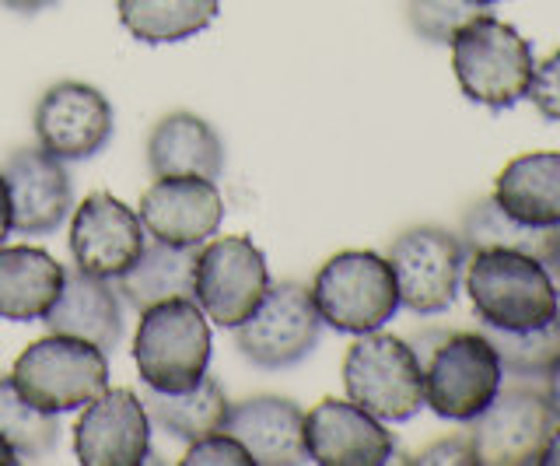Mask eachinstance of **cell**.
Listing matches in <instances>:
<instances>
[{
    "label": "cell",
    "mask_w": 560,
    "mask_h": 466,
    "mask_svg": "<svg viewBox=\"0 0 560 466\" xmlns=\"http://www.w3.org/2000/svg\"><path fill=\"white\" fill-rule=\"evenodd\" d=\"M466 295L472 313L494 330H533L557 319L560 288L542 260L515 249H480L469 253Z\"/></svg>",
    "instance_id": "1"
},
{
    "label": "cell",
    "mask_w": 560,
    "mask_h": 466,
    "mask_svg": "<svg viewBox=\"0 0 560 466\" xmlns=\"http://www.w3.org/2000/svg\"><path fill=\"white\" fill-rule=\"evenodd\" d=\"M452 67L455 81L469 102L483 109H512L529 98L536 57L529 39L494 14H477L452 36Z\"/></svg>",
    "instance_id": "2"
},
{
    "label": "cell",
    "mask_w": 560,
    "mask_h": 466,
    "mask_svg": "<svg viewBox=\"0 0 560 466\" xmlns=\"http://www.w3.org/2000/svg\"><path fill=\"white\" fill-rule=\"evenodd\" d=\"M210 354H214L210 319L192 299L158 302L140 313L133 365L144 386L162 393L192 389L207 375Z\"/></svg>",
    "instance_id": "3"
},
{
    "label": "cell",
    "mask_w": 560,
    "mask_h": 466,
    "mask_svg": "<svg viewBox=\"0 0 560 466\" xmlns=\"http://www.w3.org/2000/svg\"><path fill=\"white\" fill-rule=\"evenodd\" d=\"M343 389L385 424H402L424 407V365L410 340L393 334H361L343 354Z\"/></svg>",
    "instance_id": "4"
},
{
    "label": "cell",
    "mask_w": 560,
    "mask_h": 466,
    "mask_svg": "<svg viewBox=\"0 0 560 466\" xmlns=\"http://www.w3.org/2000/svg\"><path fill=\"white\" fill-rule=\"evenodd\" d=\"M312 302L319 308L323 326L340 334H372L382 330L399 313V288L385 256L368 249H347L329 256L315 270Z\"/></svg>",
    "instance_id": "5"
},
{
    "label": "cell",
    "mask_w": 560,
    "mask_h": 466,
    "mask_svg": "<svg viewBox=\"0 0 560 466\" xmlns=\"http://www.w3.org/2000/svg\"><path fill=\"white\" fill-rule=\"evenodd\" d=\"M11 383L46 413L81 410L109 386V358L81 337L49 334L18 354Z\"/></svg>",
    "instance_id": "6"
},
{
    "label": "cell",
    "mask_w": 560,
    "mask_h": 466,
    "mask_svg": "<svg viewBox=\"0 0 560 466\" xmlns=\"http://www.w3.org/2000/svg\"><path fill=\"white\" fill-rule=\"evenodd\" d=\"M560 418L553 413L542 383L501 386L477 418L469 421V439L483 466H536Z\"/></svg>",
    "instance_id": "7"
},
{
    "label": "cell",
    "mask_w": 560,
    "mask_h": 466,
    "mask_svg": "<svg viewBox=\"0 0 560 466\" xmlns=\"http://www.w3.org/2000/svg\"><path fill=\"white\" fill-rule=\"evenodd\" d=\"M323 316L312 291L298 281H277L256 305V313L235 326V348L262 372L294 369L319 348Z\"/></svg>",
    "instance_id": "8"
},
{
    "label": "cell",
    "mask_w": 560,
    "mask_h": 466,
    "mask_svg": "<svg viewBox=\"0 0 560 466\" xmlns=\"http://www.w3.org/2000/svg\"><path fill=\"white\" fill-rule=\"evenodd\" d=\"M385 260L399 288V308H410L413 316H438L448 313L459 295L469 253L455 232L438 224H413L393 238Z\"/></svg>",
    "instance_id": "9"
},
{
    "label": "cell",
    "mask_w": 560,
    "mask_h": 466,
    "mask_svg": "<svg viewBox=\"0 0 560 466\" xmlns=\"http://www.w3.org/2000/svg\"><path fill=\"white\" fill-rule=\"evenodd\" d=\"M501 386V358L483 330L448 334L424 361V407H431L442 421L469 424Z\"/></svg>",
    "instance_id": "10"
},
{
    "label": "cell",
    "mask_w": 560,
    "mask_h": 466,
    "mask_svg": "<svg viewBox=\"0 0 560 466\" xmlns=\"http://www.w3.org/2000/svg\"><path fill=\"white\" fill-rule=\"evenodd\" d=\"M270 267L262 249L245 235H228L203 243L197 249V278H192V302L224 330L245 323L262 295L270 291Z\"/></svg>",
    "instance_id": "11"
},
{
    "label": "cell",
    "mask_w": 560,
    "mask_h": 466,
    "mask_svg": "<svg viewBox=\"0 0 560 466\" xmlns=\"http://www.w3.org/2000/svg\"><path fill=\"white\" fill-rule=\"evenodd\" d=\"M39 148L60 162H84L113 141L116 116L109 98L84 81H60L43 92L32 116Z\"/></svg>",
    "instance_id": "12"
},
{
    "label": "cell",
    "mask_w": 560,
    "mask_h": 466,
    "mask_svg": "<svg viewBox=\"0 0 560 466\" xmlns=\"http://www.w3.org/2000/svg\"><path fill=\"white\" fill-rule=\"evenodd\" d=\"M74 456L84 466H140L151 459V418L133 389L105 386L81 407Z\"/></svg>",
    "instance_id": "13"
},
{
    "label": "cell",
    "mask_w": 560,
    "mask_h": 466,
    "mask_svg": "<svg viewBox=\"0 0 560 466\" xmlns=\"http://www.w3.org/2000/svg\"><path fill=\"white\" fill-rule=\"evenodd\" d=\"M140 224L158 243L200 249L214 238L224 218V200L214 179L203 176H162L140 197Z\"/></svg>",
    "instance_id": "14"
},
{
    "label": "cell",
    "mask_w": 560,
    "mask_h": 466,
    "mask_svg": "<svg viewBox=\"0 0 560 466\" xmlns=\"http://www.w3.org/2000/svg\"><path fill=\"white\" fill-rule=\"evenodd\" d=\"M305 453L319 466H382L393 463V431L354 400H326L305 413Z\"/></svg>",
    "instance_id": "15"
},
{
    "label": "cell",
    "mask_w": 560,
    "mask_h": 466,
    "mask_svg": "<svg viewBox=\"0 0 560 466\" xmlns=\"http://www.w3.org/2000/svg\"><path fill=\"white\" fill-rule=\"evenodd\" d=\"M144 224L113 194H92L70 221V256L81 273L116 281L144 249Z\"/></svg>",
    "instance_id": "16"
},
{
    "label": "cell",
    "mask_w": 560,
    "mask_h": 466,
    "mask_svg": "<svg viewBox=\"0 0 560 466\" xmlns=\"http://www.w3.org/2000/svg\"><path fill=\"white\" fill-rule=\"evenodd\" d=\"M11 197V224L18 235H52L74 211V183L60 159L43 148H22L0 165Z\"/></svg>",
    "instance_id": "17"
},
{
    "label": "cell",
    "mask_w": 560,
    "mask_h": 466,
    "mask_svg": "<svg viewBox=\"0 0 560 466\" xmlns=\"http://www.w3.org/2000/svg\"><path fill=\"white\" fill-rule=\"evenodd\" d=\"M221 431L249 448L256 466L308 463L305 413L288 396H249L242 404H228Z\"/></svg>",
    "instance_id": "18"
},
{
    "label": "cell",
    "mask_w": 560,
    "mask_h": 466,
    "mask_svg": "<svg viewBox=\"0 0 560 466\" xmlns=\"http://www.w3.org/2000/svg\"><path fill=\"white\" fill-rule=\"evenodd\" d=\"M43 323L49 334L81 337L109 354L122 340V299L113 281L92 278L74 267L67 270L60 295L49 305Z\"/></svg>",
    "instance_id": "19"
},
{
    "label": "cell",
    "mask_w": 560,
    "mask_h": 466,
    "mask_svg": "<svg viewBox=\"0 0 560 466\" xmlns=\"http://www.w3.org/2000/svg\"><path fill=\"white\" fill-rule=\"evenodd\" d=\"M148 165L162 176H203L218 179L224 168V144L218 130L197 113H168L148 137Z\"/></svg>",
    "instance_id": "20"
},
{
    "label": "cell",
    "mask_w": 560,
    "mask_h": 466,
    "mask_svg": "<svg viewBox=\"0 0 560 466\" xmlns=\"http://www.w3.org/2000/svg\"><path fill=\"white\" fill-rule=\"evenodd\" d=\"M498 207L533 229H560V151H529L512 159L494 183Z\"/></svg>",
    "instance_id": "21"
},
{
    "label": "cell",
    "mask_w": 560,
    "mask_h": 466,
    "mask_svg": "<svg viewBox=\"0 0 560 466\" xmlns=\"http://www.w3.org/2000/svg\"><path fill=\"white\" fill-rule=\"evenodd\" d=\"M67 270L46 249L0 246V319L35 323L49 313L63 288Z\"/></svg>",
    "instance_id": "22"
},
{
    "label": "cell",
    "mask_w": 560,
    "mask_h": 466,
    "mask_svg": "<svg viewBox=\"0 0 560 466\" xmlns=\"http://www.w3.org/2000/svg\"><path fill=\"white\" fill-rule=\"evenodd\" d=\"M192 278H197V249L168 246V243H144L140 256L127 273H119L113 281L119 299L137 313L172 302V299H192Z\"/></svg>",
    "instance_id": "23"
},
{
    "label": "cell",
    "mask_w": 560,
    "mask_h": 466,
    "mask_svg": "<svg viewBox=\"0 0 560 466\" xmlns=\"http://www.w3.org/2000/svg\"><path fill=\"white\" fill-rule=\"evenodd\" d=\"M140 400H144L151 428L165 431L168 439L179 442H197L210 435V431H218L224 424L228 404H232L214 375H203L197 386L183 393H162L140 386Z\"/></svg>",
    "instance_id": "24"
},
{
    "label": "cell",
    "mask_w": 560,
    "mask_h": 466,
    "mask_svg": "<svg viewBox=\"0 0 560 466\" xmlns=\"http://www.w3.org/2000/svg\"><path fill=\"white\" fill-rule=\"evenodd\" d=\"M119 25L133 39L158 46V43H183L200 36L214 25L221 0H119Z\"/></svg>",
    "instance_id": "25"
},
{
    "label": "cell",
    "mask_w": 560,
    "mask_h": 466,
    "mask_svg": "<svg viewBox=\"0 0 560 466\" xmlns=\"http://www.w3.org/2000/svg\"><path fill=\"white\" fill-rule=\"evenodd\" d=\"M550 235H553V229H533V224H522L515 218H508L494 197H483V200L472 203L463 214V229H459L466 253L515 249V253L536 256V260H547Z\"/></svg>",
    "instance_id": "26"
},
{
    "label": "cell",
    "mask_w": 560,
    "mask_h": 466,
    "mask_svg": "<svg viewBox=\"0 0 560 466\" xmlns=\"http://www.w3.org/2000/svg\"><path fill=\"white\" fill-rule=\"evenodd\" d=\"M483 334L494 343L504 378L547 383V375L560 361V316L542 326H533V330H494V326H483Z\"/></svg>",
    "instance_id": "27"
},
{
    "label": "cell",
    "mask_w": 560,
    "mask_h": 466,
    "mask_svg": "<svg viewBox=\"0 0 560 466\" xmlns=\"http://www.w3.org/2000/svg\"><path fill=\"white\" fill-rule=\"evenodd\" d=\"M0 435H4L22 459H43L60 445L57 413L32 407L11 375H0Z\"/></svg>",
    "instance_id": "28"
},
{
    "label": "cell",
    "mask_w": 560,
    "mask_h": 466,
    "mask_svg": "<svg viewBox=\"0 0 560 466\" xmlns=\"http://www.w3.org/2000/svg\"><path fill=\"white\" fill-rule=\"evenodd\" d=\"M483 8L472 0H407V22L424 43L448 46L452 36Z\"/></svg>",
    "instance_id": "29"
},
{
    "label": "cell",
    "mask_w": 560,
    "mask_h": 466,
    "mask_svg": "<svg viewBox=\"0 0 560 466\" xmlns=\"http://www.w3.org/2000/svg\"><path fill=\"white\" fill-rule=\"evenodd\" d=\"M183 466H256L249 448H245L235 435L228 431H210V435L186 442V453L179 459Z\"/></svg>",
    "instance_id": "30"
},
{
    "label": "cell",
    "mask_w": 560,
    "mask_h": 466,
    "mask_svg": "<svg viewBox=\"0 0 560 466\" xmlns=\"http://www.w3.org/2000/svg\"><path fill=\"white\" fill-rule=\"evenodd\" d=\"M529 98H533V106L539 109L542 119L560 124V49L550 54L542 63H536Z\"/></svg>",
    "instance_id": "31"
},
{
    "label": "cell",
    "mask_w": 560,
    "mask_h": 466,
    "mask_svg": "<svg viewBox=\"0 0 560 466\" xmlns=\"http://www.w3.org/2000/svg\"><path fill=\"white\" fill-rule=\"evenodd\" d=\"M410 463H420V466H434V463L472 466V463H477V448H472V439H469V431H466V435H452V439H438V442H431L428 448H420V453H413Z\"/></svg>",
    "instance_id": "32"
},
{
    "label": "cell",
    "mask_w": 560,
    "mask_h": 466,
    "mask_svg": "<svg viewBox=\"0 0 560 466\" xmlns=\"http://www.w3.org/2000/svg\"><path fill=\"white\" fill-rule=\"evenodd\" d=\"M14 232V224H11V197H8V183L4 176H0V246H4V238Z\"/></svg>",
    "instance_id": "33"
},
{
    "label": "cell",
    "mask_w": 560,
    "mask_h": 466,
    "mask_svg": "<svg viewBox=\"0 0 560 466\" xmlns=\"http://www.w3.org/2000/svg\"><path fill=\"white\" fill-rule=\"evenodd\" d=\"M542 267L550 270V278L560 288V229H553V235H550V249H547V260H542Z\"/></svg>",
    "instance_id": "34"
},
{
    "label": "cell",
    "mask_w": 560,
    "mask_h": 466,
    "mask_svg": "<svg viewBox=\"0 0 560 466\" xmlns=\"http://www.w3.org/2000/svg\"><path fill=\"white\" fill-rule=\"evenodd\" d=\"M8 11H18V14H39L46 11L49 4H57V0H0Z\"/></svg>",
    "instance_id": "35"
},
{
    "label": "cell",
    "mask_w": 560,
    "mask_h": 466,
    "mask_svg": "<svg viewBox=\"0 0 560 466\" xmlns=\"http://www.w3.org/2000/svg\"><path fill=\"white\" fill-rule=\"evenodd\" d=\"M542 389H547V400H550L553 413L560 418V361L553 365V372L547 375V383H542Z\"/></svg>",
    "instance_id": "36"
},
{
    "label": "cell",
    "mask_w": 560,
    "mask_h": 466,
    "mask_svg": "<svg viewBox=\"0 0 560 466\" xmlns=\"http://www.w3.org/2000/svg\"><path fill=\"white\" fill-rule=\"evenodd\" d=\"M542 466H560V424L553 428V435L547 442V453H542Z\"/></svg>",
    "instance_id": "37"
},
{
    "label": "cell",
    "mask_w": 560,
    "mask_h": 466,
    "mask_svg": "<svg viewBox=\"0 0 560 466\" xmlns=\"http://www.w3.org/2000/svg\"><path fill=\"white\" fill-rule=\"evenodd\" d=\"M14 463H22V456L14 453V445L0 435V466H14Z\"/></svg>",
    "instance_id": "38"
},
{
    "label": "cell",
    "mask_w": 560,
    "mask_h": 466,
    "mask_svg": "<svg viewBox=\"0 0 560 466\" xmlns=\"http://www.w3.org/2000/svg\"><path fill=\"white\" fill-rule=\"evenodd\" d=\"M472 4H480V8H490V4H501V0H472Z\"/></svg>",
    "instance_id": "39"
},
{
    "label": "cell",
    "mask_w": 560,
    "mask_h": 466,
    "mask_svg": "<svg viewBox=\"0 0 560 466\" xmlns=\"http://www.w3.org/2000/svg\"><path fill=\"white\" fill-rule=\"evenodd\" d=\"M557 316H560V308H557Z\"/></svg>",
    "instance_id": "40"
}]
</instances>
